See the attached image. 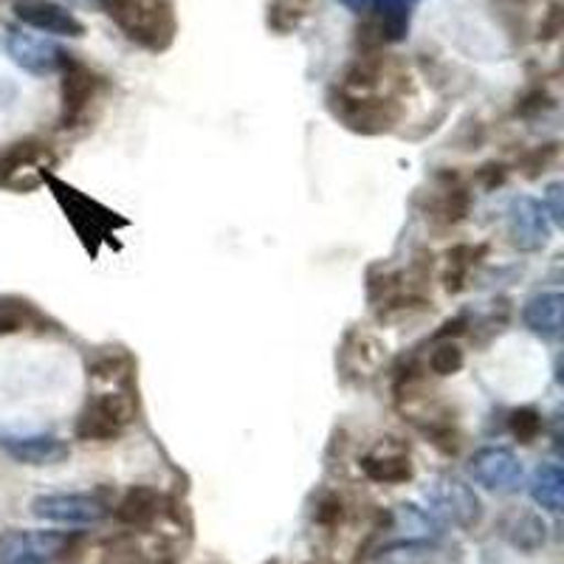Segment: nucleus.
I'll use <instances>...</instances> for the list:
<instances>
[{"mask_svg":"<svg viewBox=\"0 0 564 564\" xmlns=\"http://www.w3.org/2000/svg\"><path fill=\"white\" fill-rule=\"evenodd\" d=\"M542 209H545L551 226L564 224V184H551L545 189V198H542Z\"/></svg>","mask_w":564,"mask_h":564,"instance_id":"29","label":"nucleus"},{"mask_svg":"<svg viewBox=\"0 0 564 564\" xmlns=\"http://www.w3.org/2000/svg\"><path fill=\"white\" fill-rule=\"evenodd\" d=\"M14 18L26 29L54 37H83L85 23L57 0H14Z\"/></svg>","mask_w":564,"mask_h":564,"instance_id":"12","label":"nucleus"},{"mask_svg":"<svg viewBox=\"0 0 564 564\" xmlns=\"http://www.w3.org/2000/svg\"><path fill=\"white\" fill-rule=\"evenodd\" d=\"M522 325H525L533 336H539V339H558L564 325V296L558 294V291L533 294L531 300L522 305Z\"/></svg>","mask_w":564,"mask_h":564,"instance_id":"13","label":"nucleus"},{"mask_svg":"<svg viewBox=\"0 0 564 564\" xmlns=\"http://www.w3.org/2000/svg\"><path fill=\"white\" fill-rule=\"evenodd\" d=\"M59 77H63L59 83V128L70 130L85 122L90 102L97 99L99 77L77 57L65 59Z\"/></svg>","mask_w":564,"mask_h":564,"instance_id":"6","label":"nucleus"},{"mask_svg":"<svg viewBox=\"0 0 564 564\" xmlns=\"http://www.w3.org/2000/svg\"><path fill=\"white\" fill-rule=\"evenodd\" d=\"M345 517V502H341L339 494H325L319 502H316L314 520L319 522L322 528H336Z\"/></svg>","mask_w":564,"mask_h":564,"instance_id":"26","label":"nucleus"},{"mask_svg":"<svg viewBox=\"0 0 564 564\" xmlns=\"http://www.w3.org/2000/svg\"><path fill=\"white\" fill-rule=\"evenodd\" d=\"M68 536L54 531H7L0 536V564H54Z\"/></svg>","mask_w":564,"mask_h":564,"instance_id":"10","label":"nucleus"},{"mask_svg":"<svg viewBox=\"0 0 564 564\" xmlns=\"http://www.w3.org/2000/svg\"><path fill=\"white\" fill-rule=\"evenodd\" d=\"M361 471H365L367 480L379 482V486H401V482H410L412 475H415L410 455L395 449H379L361 457Z\"/></svg>","mask_w":564,"mask_h":564,"instance_id":"15","label":"nucleus"},{"mask_svg":"<svg viewBox=\"0 0 564 564\" xmlns=\"http://www.w3.org/2000/svg\"><path fill=\"white\" fill-rule=\"evenodd\" d=\"M562 29H564L562 3H558V0H551V7H547L545 18H542V23H539L536 40H542V43H551V40H556L558 34H562Z\"/></svg>","mask_w":564,"mask_h":564,"instance_id":"28","label":"nucleus"},{"mask_svg":"<svg viewBox=\"0 0 564 564\" xmlns=\"http://www.w3.org/2000/svg\"><path fill=\"white\" fill-rule=\"evenodd\" d=\"M556 155H558L556 141H553V144H542V148L528 150V153L522 155V161H520L522 175H525V178H539V175L545 173L553 161H556Z\"/></svg>","mask_w":564,"mask_h":564,"instance_id":"25","label":"nucleus"},{"mask_svg":"<svg viewBox=\"0 0 564 564\" xmlns=\"http://www.w3.org/2000/svg\"><path fill=\"white\" fill-rule=\"evenodd\" d=\"M32 513L37 520L54 522V525H99L110 508L99 494L54 491L34 497Z\"/></svg>","mask_w":564,"mask_h":564,"instance_id":"4","label":"nucleus"},{"mask_svg":"<svg viewBox=\"0 0 564 564\" xmlns=\"http://www.w3.org/2000/svg\"><path fill=\"white\" fill-rule=\"evenodd\" d=\"M468 212H471V193H468L463 184L452 181V184L443 186L441 195H437L435 215H432V218L443 226H457L468 218Z\"/></svg>","mask_w":564,"mask_h":564,"instance_id":"20","label":"nucleus"},{"mask_svg":"<svg viewBox=\"0 0 564 564\" xmlns=\"http://www.w3.org/2000/svg\"><path fill=\"white\" fill-rule=\"evenodd\" d=\"M3 449L12 460L23 463V466H57L70 455L68 443L57 435H23V437H7Z\"/></svg>","mask_w":564,"mask_h":564,"instance_id":"14","label":"nucleus"},{"mask_svg":"<svg viewBox=\"0 0 564 564\" xmlns=\"http://www.w3.org/2000/svg\"><path fill=\"white\" fill-rule=\"evenodd\" d=\"M423 497H426V506H430L426 511L432 517L455 522L457 528H475L482 517V502L475 488L455 475L435 477L432 486L423 491Z\"/></svg>","mask_w":564,"mask_h":564,"instance_id":"5","label":"nucleus"},{"mask_svg":"<svg viewBox=\"0 0 564 564\" xmlns=\"http://www.w3.org/2000/svg\"><path fill=\"white\" fill-rule=\"evenodd\" d=\"M551 108H553L551 94H547L545 88H533L528 90L525 97L520 99V105H517V116H522V119H533V116L547 113Z\"/></svg>","mask_w":564,"mask_h":564,"instance_id":"27","label":"nucleus"},{"mask_svg":"<svg viewBox=\"0 0 564 564\" xmlns=\"http://www.w3.org/2000/svg\"><path fill=\"white\" fill-rule=\"evenodd\" d=\"M506 229L513 249L528 251V254L545 249L547 240H551V220H547L542 204L531 195L511 198L506 209Z\"/></svg>","mask_w":564,"mask_h":564,"instance_id":"9","label":"nucleus"},{"mask_svg":"<svg viewBox=\"0 0 564 564\" xmlns=\"http://www.w3.org/2000/svg\"><path fill=\"white\" fill-rule=\"evenodd\" d=\"M531 497L539 508L558 513L564 506V471L558 463H542L531 477Z\"/></svg>","mask_w":564,"mask_h":564,"instance_id":"18","label":"nucleus"},{"mask_svg":"<svg viewBox=\"0 0 564 564\" xmlns=\"http://www.w3.org/2000/svg\"><path fill=\"white\" fill-rule=\"evenodd\" d=\"M7 52L18 68L34 77H52L59 74L65 59L70 57L57 40L45 37V34H34L29 29H12L7 34Z\"/></svg>","mask_w":564,"mask_h":564,"instance_id":"7","label":"nucleus"},{"mask_svg":"<svg viewBox=\"0 0 564 564\" xmlns=\"http://www.w3.org/2000/svg\"><path fill=\"white\" fill-rule=\"evenodd\" d=\"M113 513H116V520L128 528L153 525L155 517L161 513V494L150 486L128 488Z\"/></svg>","mask_w":564,"mask_h":564,"instance_id":"17","label":"nucleus"},{"mask_svg":"<svg viewBox=\"0 0 564 564\" xmlns=\"http://www.w3.org/2000/svg\"><path fill=\"white\" fill-rule=\"evenodd\" d=\"M511 3H531V0H511Z\"/></svg>","mask_w":564,"mask_h":564,"instance_id":"33","label":"nucleus"},{"mask_svg":"<svg viewBox=\"0 0 564 564\" xmlns=\"http://www.w3.org/2000/svg\"><path fill=\"white\" fill-rule=\"evenodd\" d=\"M437 551L430 539H404V542H392V545L381 547L379 564H432Z\"/></svg>","mask_w":564,"mask_h":564,"instance_id":"21","label":"nucleus"},{"mask_svg":"<svg viewBox=\"0 0 564 564\" xmlns=\"http://www.w3.org/2000/svg\"><path fill=\"white\" fill-rule=\"evenodd\" d=\"M97 7L130 43L153 54L167 52L178 32L173 0H97Z\"/></svg>","mask_w":564,"mask_h":564,"instance_id":"1","label":"nucleus"},{"mask_svg":"<svg viewBox=\"0 0 564 564\" xmlns=\"http://www.w3.org/2000/svg\"><path fill=\"white\" fill-rule=\"evenodd\" d=\"M32 316H34V311L29 308V302L0 300V336L18 334V330H23Z\"/></svg>","mask_w":564,"mask_h":564,"instance_id":"24","label":"nucleus"},{"mask_svg":"<svg viewBox=\"0 0 564 564\" xmlns=\"http://www.w3.org/2000/svg\"><path fill=\"white\" fill-rule=\"evenodd\" d=\"M500 533L511 542L513 547L520 551L533 553L545 545L547 539V525L539 513L525 511V508H517V511L506 513L500 522Z\"/></svg>","mask_w":564,"mask_h":564,"instance_id":"16","label":"nucleus"},{"mask_svg":"<svg viewBox=\"0 0 564 564\" xmlns=\"http://www.w3.org/2000/svg\"><path fill=\"white\" fill-rule=\"evenodd\" d=\"M468 475L486 491L513 494L520 491V486L525 482V466L506 446H486V449L475 452V457L468 463Z\"/></svg>","mask_w":564,"mask_h":564,"instance_id":"8","label":"nucleus"},{"mask_svg":"<svg viewBox=\"0 0 564 564\" xmlns=\"http://www.w3.org/2000/svg\"><path fill=\"white\" fill-rule=\"evenodd\" d=\"M327 102H330V110L347 130L361 135L387 133L401 116V108L392 99L370 97V94H347L341 88H336L327 97Z\"/></svg>","mask_w":564,"mask_h":564,"instance_id":"3","label":"nucleus"},{"mask_svg":"<svg viewBox=\"0 0 564 564\" xmlns=\"http://www.w3.org/2000/svg\"><path fill=\"white\" fill-rule=\"evenodd\" d=\"M466 316H455V319H449L446 325H443L441 334H435V339H449V336H460L463 330H466Z\"/></svg>","mask_w":564,"mask_h":564,"instance_id":"31","label":"nucleus"},{"mask_svg":"<svg viewBox=\"0 0 564 564\" xmlns=\"http://www.w3.org/2000/svg\"><path fill=\"white\" fill-rule=\"evenodd\" d=\"M341 7H347L350 9V12H356V14H361V12H367V9H370V0H339Z\"/></svg>","mask_w":564,"mask_h":564,"instance_id":"32","label":"nucleus"},{"mask_svg":"<svg viewBox=\"0 0 564 564\" xmlns=\"http://www.w3.org/2000/svg\"><path fill=\"white\" fill-rule=\"evenodd\" d=\"M508 167L506 164H486V167L477 170V181H480L486 189H497V186L506 184Z\"/></svg>","mask_w":564,"mask_h":564,"instance_id":"30","label":"nucleus"},{"mask_svg":"<svg viewBox=\"0 0 564 564\" xmlns=\"http://www.w3.org/2000/svg\"><path fill=\"white\" fill-rule=\"evenodd\" d=\"M135 398L128 392H102L90 398L85 410L77 417V437L79 441H116L135 421Z\"/></svg>","mask_w":564,"mask_h":564,"instance_id":"2","label":"nucleus"},{"mask_svg":"<svg viewBox=\"0 0 564 564\" xmlns=\"http://www.w3.org/2000/svg\"><path fill=\"white\" fill-rule=\"evenodd\" d=\"M508 430L520 443H533L542 435V412L536 406H520L508 417Z\"/></svg>","mask_w":564,"mask_h":564,"instance_id":"23","label":"nucleus"},{"mask_svg":"<svg viewBox=\"0 0 564 564\" xmlns=\"http://www.w3.org/2000/svg\"><path fill=\"white\" fill-rule=\"evenodd\" d=\"M486 251V246H455L446 251V271H443V289L449 294H460L466 289L468 271L475 269L477 257Z\"/></svg>","mask_w":564,"mask_h":564,"instance_id":"19","label":"nucleus"},{"mask_svg":"<svg viewBox=\"0 0 564 564\" xmlns=\"http://www.w3.org/2000/svg\"><path fill=\"white\" fill-rule=\"evenodd\" d=\"M52 161L48 144L40 139H23L0 148V186L7 189H32L40 184L34 170Z\"/></svg>","mask_w":564,"mask_h":564,"instance_id":"11","label":"nucleus"},{"mask_svg":"<svg viewBox=\"0 0 564 564\" xmlns=\"http://www.w3.org/2000/svg\"><path fill=\"white\" fill-rule=\"evenodd\" d=\"M463 365H466V352L460 350V345H457V341L441 339L435 347H432L430 370L435 372V376H441V379L460 372Z\"/></svg>","mask_w":564,"mask_h":564,"instance_id":"22","label":"nucleus"}]
</instances>
